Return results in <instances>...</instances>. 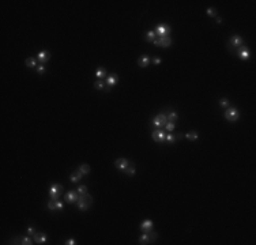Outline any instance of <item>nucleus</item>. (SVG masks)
Returning <instances> with one entry per match:
<instances>
[{
    "instance_id": "f257e3e1",
    "label": "nucleus",
    "mask_w": 256,
    "mask_h": 245,
    "mask_svg": "<svg viewBox=\"0 0 256 245\" xmlns=\"http://www.w3.org/2000/svg\"><path fill=\"white\" fill-rule=\"evenodd\" d=\"M243 44H244V40L240 36L236 34V36H232L230 38H229V41H228V46H226V48H228V50L230 52L232 55H236V50H237V49L240 48Z\"/></svg>"
},
{
    "instance_id": "f03ea898",
    "label": "nucleus",
    "mask_w": 256,
    "mask_h": 245,
    "mask_svg": "<svg viewBox=\"0 0 256 245\" xmlns=\"http://www.w3.org/2000/svg\"><path fill=\"white\" fill-rule=\"evenodd\" d=\"M91 203H93V197L89 195V193H85V195H81L78 197V200H76V206L79 210L82 211H86L90 206H91Z\"/></svg>"
},
{
    "instance_id": "7ed1b4c3",
    "label": "nucleus",
    "mask_w": 256,
    "mask_h": 245,
    "mask_svg": "<svg viewBox=\"0 0 256 245\" xmlns=\"http://www.w3.org/2000/svg\"><path fill=\"white\" fill-rule=\"evenodd\" d=\"M166 122H168L166 115L161 113V115H158V116H155L153 119V121L150 122V127H153V128H162V127H165Z\"/></svg>"
},
{
    "instance_id": "20e7f679",
    "label": "nucleus",
    "mask_w": 256,
    "mask_h": 245,
    "mask_svg": "<svg viewBox=\"0 0 256 245\" xmlns=\"http://www.w3.org/2000/svg\"><path fill=\"white\" fill-rule=\"evenodd\" d=\"M225 117H226V120H229L230 122H234L238 120L240 112H238L237 109H234V108H228L225 112Z\"/></svg>"
},
{
    "instance_id": "39448f33",
    "label": "nucleus",
    "mask_w": 256,
    "mask_h": 245,
    "mask_svg": "<svg viewBox=\"0 0 256 245\" xmlns=\"http://www.w3.org/2000/svg\"><path fill=\"white\" fill-rule=\"evenodd\" d=\"M155 34L158 38H161V37H166L169 36V33H170V27H169L168 24H165V23H161V24H158L155 27Z\"/></svg>"
},
{
    "instance_id": "423d86ee",
    "label": "nucleus",
    "mask_w": 256,
    "mask_h": 245,
    "mask_svg": "<svg viewBox=\"0 0 256 245\" xmlns=\"http://www.w3.org/2000/svg\"><path fill=\"white\" fill-rule=\"evenodd\" d=\"M62 191H63V185H60V184H53V185L50 187V189H49L52 199L57 200V199L60 197V193H62Z\"/></svg>"
},
{
    "instance_id": "0eeeda50",
    "label": "nucleus",
    "mask_w": 256,
    "mask_h": 245,
    "mask_svg": "<svg viewBox=\"0 0 256 245\" xmlns=\"http://www.w3.org/2000/svg\"><path fill=\"white\" fill-rule=\"evenodd\" d=\"M170 44H172V38H170L169 36L161 37V38H155V41H154V45H157V46H162V48H168Z\"/></svg>"
},
{
    "instance_id": "6e6552de",
    "label": "nucleus",
    "mask_w": 256,
    "mask_h": 245,
    "mask_svg": "<svg viewBox=\"0 0 256 245\" xmlns=\"http://www.w3.org/2000/svg\"><path fill=\"white\" fill-rule=\"evenodd\" d=\"M165 136H166V134L163 132L162 129H155V131H153V134H151V138L155 142H159V143L165 142Z\"/></svg>"
},
{
    "instance_id": "1a4fd4ad",
    "label": "nucleus",
    "mask_w": 256,
    "mask_h": 245,
    "mask_svg": "<svg viewBox=\"0 0 256 245\" xmlns=\"http://www.w3.org/2000/svg\"><path fill=\"white\" fill-rule=\"evenodd\" d=\"M79 193L78 192H74V191H69V192H67L65 193V196H64V199H65V202L67 203H76V200H78V197H79Z\"/></svg>"
},
{
    "instance_id": "9d476101",
    "label": "nucleus",
    "mask_w": 256,
    "mask_h": 245,
    "mask_svg": "<svg viewBox=\"0 0 256 245\" xmlns=\"http://www.w3.org/2000/svg\"><path fill=\"white\" fill-rule=\"evenodd\" d=\"M33 240H34V242H37V244H45V242H46V234H45V233H36V234L33 236Z\"/></svg>"
},
{
    "instance_id": "9b49d317",
    "label": "nucleus",
    "mask_w": 256,
    "mask_h": 245,
    "mask_svg": "<svg viewBox=\"0 0 256 245\" xmlns=\"http://www.w3.org/2000/svg\"><path fill=\"white\" fill-rule=\"evenodd\" d=\"M105 83H106V87H108V89H110L113 85H116V83H117V76H116V75H113V74L108 75V76H106V79H105Z\"/></svg>"
},
{
    "instance_id": "f8f14e48",
    "label": "nucleus",
    "mask_w": 256,
    "mask_h": 245,
    "mask_svg": "<svg viewBox=\"0 0 256 245\" xmlns=\"http://www.w3.org/2000/svg\"><path fill=\"white\" fill-rule=\"evenodd\" d=\"M140 230L143 233H149L150 230H153V222H151L150 219H146L143 223L140 225Z\"/></svg>"
},
{
    "instance_id": "ddd939ff",
    "label": "nucleus",
    "mask_w": 256,
    "mask_h": 245,
    "mask_svg": "<svg viewBox=\"0 0 256 245\" xmlns=\"http://www.w3.org/2000/svg\"><path fill=\"white\" fill-rule=\"evenodd\" d=\"M149 63H150V57H149L147 55L140 56V57H139V60H138L139 67H142V68H146L147 66H149Z\"/></svg>"
},
{
    "instance_id": "4468645a",
    "label": "nucleus",
    "mask_w": 256,
    "mask_h": 245,
    "mask_svg": "<svg viewBox=\"0 0 256 245\" xmlns=\"http://www.w3.org/2000/svg\"><path fill=\"white\" fill-rule=\"evenodd\" d=\"M114 165H116V168L117 169H120V170H124L125 168L128 166V161L125 158H119L116 162H114Z\"/></svg>"
},
{
    "instance_id": "2eb2a0df",
    "label": "nucleus",
    "mask_w": 256,
    "mask_h": 245,
    "mask_svg": "<svg viewBox=\"0 0 256 245\" xmlns=\"http://www.w3.org/2000/svg\"><path fill=\"white\" fill-rule=\"evenodd\" d=\"M237 56L240 57V59H241V60H249L251 52H249V49H248V46H247V48H244L243 50H240Z\"/></svg>"
},
{
    "instance_id": "dca6fc26",
    "label": "nucleus",
    "mask_w": 256,
    "mask_h": 245,
    "mask_svg": "<svg viewBox=\"0 0 256 245\" xmlns=\"http://www.w3.org/2000/svg\"><path fill=\"white\" fill-rule=\"evenodd\" d=\"M37 57H38V60L41 61V63H46V61L49 60L50 55H49V52H46V50H41V52L37 55Z\"/></svg>"
},
{
    "instance_id": "f3484780",
    "label": "nucleus",
    "mask_w": 256,
    "mask_h": 245,
    "mask_svg": "<svg viewBox=\"0 0 256 245\" xmlns=\"http://www.w3.org/2000/svg\"><path fill=\"white\" fill-rule=\"evenodd\" d=\"M124 172L128 174V176H130V177L134 176V174H135V164H134L132 161H130V162H128V166L124 169Z\"/></svg>"
},
{
    "instance_id": "a211bd4d",
    "label": "nucleus",
    "mask_w": 256,
    "mask_h": 245,
    "mask_svg": "<svg viewBox=\"0 0 256 245\" xmlns=\"http://www.w3.org/2000/svg\"><path fill=\"white\" fill-rule=\"evenodd\" d=\"M82 176H83V174H82V173H81V170L78 169V170H76V172H74V173H71V176H69V180H71L72 183H78V181H79V180H81V178H82Z\"/></svg>"
},
{
    "instance_id": "6ab92c4d",
    "label": "nucleus",
    "mask_w": 256,
    "mask_h": 245,
    "mask_svg": "<svg viewBox=\"0 0 256 245\" xmlns=\"http://www.w3.org/2000/svg\"><path fill=\"white\" fill-rule=\"evenodd\" d=\"M155 31H146V41H149V42H154L155 41Z\"/></svg>"
},
{
    "instance_id": "aec40b11",
    "label": "nucleus",
    "mask_w": 256,
    "mask_h": 245,
    "mask_svg": "<svg viewBox=\"0 0 256 245\" xmlns=\"http://www.w3.org/2000/svg\"><path fill=\"white\" fill-rule=\"evenodd\" d=\"M95 76H97V79H106V72L105 70L102 67H100L97 70V72H95Z\"/></svg>"
},
{
    "instance_id": "412c9836",
    "label": "nucleus",
    "mask_w": 256,
    "mask_h": 245,
    "mask_svg": "<svg viewBox=\"0 0 256 245\" xmlns=\"http://www.w3.org/2000/svg\"><path fill=\"white\" fill-rule=\"evenodd\" d=\"M105 79H97L95 80V83H94V87L97 89V90H102L104 87H105Z\"/></svg>"
},
{
    "instance_id": "4be33fe9",
    "label": "nucleus",
    "mask_w": 256,
    "mask_h": 245,
    "mask_svg": "<svg viewBox=\"0 0 256 245\" xmlns=\"http://www.w3.org/2000/svg\"><path fill=\"white\" fill-rule=\"evenodd\" d=\"M198 136H199V134H198L196 131H191V132L185 134V138H187L188 140H195V139H198Z\"/></svg>"
},
{
    "instance_id": "5701e85b",
    "label": "nucleus",
    "mask_w": 256,
    "mask_h": 245,
    "mask_svg": "<svg viewBox=\"0 0 256 245\" xmlns=\"http://www.w3.org/2000/svg\"><path fill=\"white\" fill-rule=\"evenodd\" d=\"M166 117H168V121L176 122V121H177V119H179V115H177L176 112H170V113H169Z\"/></svg>"
},
{
    "instance_id": "b1692460",
    "label": "nucleus",
    "mask_w": 256,
    "mask_h": 245,
    "mask_svg": "<svg viewBox=\"0 0 256 245\" xmlns=\"http://www.w3.org/2000/svg\"><path fill=\"white\" fill-rule=\"evenodd\" d=\"M150 242V240H149V236H147V233H144L143 236H140V238H139V244H149Z\"/></svg>"
},
{
    "instance_id": "393cba45",
    "label": "nucleus",
    "mask_w": 256,
    "mask_h": 245,
    "mask_svg": "<svg viewBox=\"0 0 256 245\" xmlns=\"http://www.w3.org/2000/svg\"><path fill=\"white\" fill-rule=\"evenodd\" d=\"M79 170H81L82 174H87L89 172H90V166L87 164H83V165L79 166Z\"/></svg>"
},
{
    "instance_id": "a878e982",
    "label": "nucleus",
    "mask_w": 256,
    "mask_h": 245,
    "mask_svg": "<svg viewBox=\"0 0 256 245\" xmlns=\"http://www.w3.org/2000/svg\"><path fill=\"white\" fill-rule=\"evenodd\" d=\"M175 140H176V136L175 135H170V134H166V136H165V142L166 143H175Z\"/></svg>"
},
{
    "instance_id": "bb28decb",
    "label": "nucleus",
    "mask_w": 256,
    "mask_h": 245,
    "mask_svg": "<svg viewBox=\"0 0 256 245\" xmlns=\"http://www.w3.org/2000/svg\"><path fill=\"white\" fill-rule=\"evenodd\" d=\"M175 127H176V122L168 121L166 124H165V128H166V131H169V132H172V131L175 129Z\"/></svg>"
},
{
    "instance_id": "cd10ccee",
    "label": "nucleus",
    "mask_w": 256,
    "mask_h": 245,
    "mask_svg": "<svg viewBox=\"0 0 256 245\" xmlns=\"http://www.w3.org/2000/svg\"><path fill=\"white\" fill-rule=\"evenodd\" d=\"M147 236H149V240H150V242H154V241L157 240V237H158V236H157V233L153 232V230H150V232L147 233Z\"/></svg>"
},
{
    "instance_id": "c85d7f7f",
    "label": "nucleus",
    "mask_w": 256,
    "mask_h": 245,
    "mask_svg": "<svg viewBox=\"0 0 256 245\" xmlns=\"http://www.w3.org/2000/svg\"><path fill=\"white\" fill-rule=\"evenodd\" d=\"M76 192H78L79 195H85V193H87V187H86V185H81V187H78Z\"/></svg>"
},
{
    "instance_id": "c756f323",
    "label": "nucleus",
    "mask_w": 256,
    "mask_h": 245,
    "mask_svg": "<svg viewBox=\"0 0 256 245\" xmlns=\"http://www.w3.org/2000/svg\"><path fill=\"white\" fill-rule=\"evenodd\" d=\"M33 241H34V240H31L30 237H22V242H21V244L22 245H31L33 244Z\"/></svg>"
},
{
    "instance_id": "7c9ffc66",
    "label": "nucleus",
    "mask_w": 256,
    "mask_h": 245,
    "mask_svg": "<svg viewBox=\"0 0 256 245\" xmlns=\"http://www.w3.org/2000/svg\"><path fill=\"white\" fill-rule=\"evenodd\" d=\"M26 66H27V67H36V60H34L33 57L26 59Z\"/></svg>"
},
{
    "instance_id": "2f4dec72",
    "label": "nucleus",
    "mask_w": 256,
    "mask_h": 245,
    "mask_svg": "<svg viewBox=\"0 0 256 245\" xmlns=\"http://www.w3.org/2000/svg\"><path fill=\"white\" fill-rule=\"evenodd\" d=\"M207 15L211 17V18H215V17H217V10H215V8H208V10H207Z\"/></svg>"
},
{
    "instance_id": "473e14b6",
    "label": "nucleus",
    "mask_w": 256,
    "mask_h": 245,
    "mask_svg": "<svg viewBox=\"0 0 256 245\" xmlns=\"http://www.w3.org/2000/svg\"><path fill=\"white\" fill-rule=\"evenodd\" d=\"M219 105L224 106V108H228V106H229V99H228V98H222V99L219 101Z\"/></svg>"
},
{
    "instance_id": "72a5a7b5",
    "label": "nucleus",
    "mask_w": 256,
    "mask_h": 245,
    "mask_svg": "<svg viewBox=\"0 0 256 245\" xmlns=\"http://www.w3.org/2000/svg\"><path fill=\"white\" fill-rule=\"evenodd\" d=\"M55 200V199H53ZM55 210H63V203L57 199V200H55Z\"/></svg>"
},
{
    "instance_id": "f704fd0d",
    "label": "nucleus",
    "mask_w": 256,
    "mask_h": 245,
    "mask_svg": "<svg viewBox=\"0 0 256 245\" xmlns=\"http://www.w3.org/2000/svg\"><path fill=\"white\" fill-rule=\"evenodd\" d=\"M22 242V237L19 236V237H14L11 241H10V244H21Z\"/></svg>"
},
{
    "instance_id": "c9c22d12",
    "label": "nucleus",
    "mask_w": 256,
    "mask_h": 245,
    "mask_svg": "<svg viewBox=\"0 0 256 245\" xmlns=\"http://www.w3.org/2000/svg\"><path fill=\"white\" fill-rule=\"evenodd\" d=\"M27 233H29V236H34L36 234V229L33 226H29L27 227Z\"/></svg>"
},
{
    "instance_id": "e433bc0d",
    "label": "nucleus",
    "mask_w": 256,
    "mask_h": 245,
    "mask_svg": "<svg viewBox=\"0 0 256 245\" xmlns=\"http://www.w3.org/2000/svg\"><path fill=\"white\" fill-rule=\"evenodd\" d=\"M48 208H49V210H55V200H53V199L48 202Z\"/></svg>"
},
{
    "instance_id": "4c0bfd02",
    "label": "nucleus",
    "mask_w": 256,
    "mask_h": 245,
    "mask_svg": "<svg viewBox=\"0 0 256 245\" xmlns=\"http://www.w3.org/2000/svg\"><path fill=\"white\" fill-rule=\"evenodd\" d=\"M37 72L38 74H44L45 72V67H44V66H38V67H37Z\"/></svg>"
},
{
    "instance_id": "58836bf2",
    "label": "nucleus",
    "mask_w": 256,
    "mask_h": 245,
    "mask_svg": "<svg viewBox=\"0 0 256 245\" xmlns=\"http://www.w3.org/2000/svg\"><path fill=\"white\" fill-rule=\"evenodd\" d=\"M153 61H154L155 64H159V63H161V59H159L158 56H154V57H153Z\"/></svg>"
},
{
    "instance_id": "ea45409f",
    "label": "nucleus",
    "mask_w": 256,
    "mask_h": 245,
    "mask_svg": "<svg viewBox=\"0 0 256 245\" xmlns=\"http://www.w3.org/2000/svg\"><path fill=\"white\" fill-rule=\"evenodd\" d=\"M65 244H68V245H75L76 242H75V240H68V241H67Z\"/></svg>"
},
{
    "instance_id": "a19ab883",
    "label": "nucleus",
    "mask_w": 256,
    "mask_h": 245,
    "mask_svg": "<svg viewBox=\"0 0 256 245\" xmlns=\"http://www.w3.org/2000/svg\"><path fill=\"white\" fill-rule=\"evenodd\" d=\"M183 138V134H177L176 135V139H181Z\"/></svg>"
}]
</instances>
